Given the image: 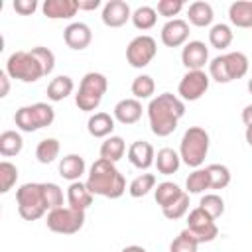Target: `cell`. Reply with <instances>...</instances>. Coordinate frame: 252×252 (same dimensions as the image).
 <instances>
[{"label":"cell","mask_w":252,"mask_h":252,"mask_svg":"<svg viewBox=\"0 0 252 252\" xmlns=\"http://www.w3.org/2000/svg\"><path fill=\"white\" fill-rule=\"evenodd\" d=\"M185 114V102L173 93H161L148 104L150 128L158 138H165L175 132L179 120Z\"/></svg>","instance_id":"cell-1"},{"label":"cell","mask_w":252,"mask_h":252,"mask_svg":"<svg viewBox=\"0 0 252 252\" xmlns=\"http://www.w3.org/2000/svg\"><path fill=\"white\" fill-rule=\"evenodd\" d=\"M87 187L91 189L93 195H100L106 199H118L124 195L126 191V179L124 175L118 171V167L108 161L98 158L91 169H89V177H87Z\"/></svg>","instance_id":"cell-2"},{"label":"cell","mask_w":252,"mask_h":252,"mask_svg":"<svg viewBox=\"0 0 252 252\" xmlns=\"http://www.w3.org/2000/svg\"><path fill=\"white\" fill-rule=\"evenodd\" d=\"M209 144H211V138H209V132L201 126H189L185 132H183V138H181V144H179V156H181V161L193 169L201 167L207 154H209Z\"/></svg>","instance_id":"cell-3"},{"label":"cell","mask_w":252,"mask_h":252,"mask_svg":"<svg viewBox=\"0 0 252 252\" xmlns=\"http://www.w3.org/2000/svg\"><path fill=\"white\" fill-rule=\"evenodd\" d=\"M248 73V57L242 51H228L217 55L209 63V77L217 83H230Z\"/></svg>","instance_id":"cell-4"},{"label":"cell","mask_w":252,"mask_h":252,"mask_svg":"<svg viewBox=\"0 0 252 252\" xmlns=\"http://www.w3.org/2000/svg\"><path fill=\"white\" fill-rule=\"evenodd\" d=\"M106 89H108V79L102 73H96V71L87 73L81 79L79 91L75 94L77 108L83 110V112L96 110L100 106V102H102V96L106 94Z\"/></svg>","instance_id":"cell-5"},{"label":"cell","mask_w":252,"mask_h":252,"mask_svg":"<svg viewBox=\"0 0 252 252\" xmlns=\"http://www.w3.org/2000/svg\"><path fill=\"white\" fill-rule=\"evenodd\" d=\"M10 79H18L22 83H35L41 77H45V71L41 67V63L37 61V57L30 51H14L8 61H6V69H4Z\"/></svg>","instance_id":"cell-6"},{"label":"cell","mask_w":252,"mask_h":252,"mask_svg":"<svg viewBox=\"0 0 252 252\" xmlns=\"http://www.w3.org/2000/svg\"><path fill=\"white\" fill-rule=\"evenodd\" d=\"M18 213L26 220H37L47 213L41 183H24L16 191Z\"/></svg>","instance_id":"cell-7"},{"label":"cell","mask_w":252,"mask_h":252,"mask_svg":"<svg viewBox=\"0 0 252 252\" xmlns=\"http://www.w3.org/2000/svg\"><path fill=\"white\" fill-rule=\"evenodd\" d=\"M55 120V110L47 102H33L28 106H20L14 114V122L22 132H35L39 128L51 126Z\"/></svg>","instance_id":"cell-8"},{"label":"cell","mask_w":252,"mask_h":252,"mask_svg":"<svg viewBox=\"0 0 252 252\" xmlns=\"http://www.w3.org/2000/svg\"><path fill=\"white\" fill-rule=\"evenodd\" d=\"M45 224L51 232L57 234H75L85 224V211H77L71 207H59L47 213Z\"/></svg>","instance_id":"cell-9"},{"label":"cell","mask_w":252,"mask_h":252,"mask_svg":"<svg viewBox=\"0 0 252 252\" xmlns=\"http://www.w3.org/2000/svg\"><path fill=\"white\" fill-rule=\"evenodd\" d=\"M185 230H187L199 244H203V242H213V240L219 236V226H217L215 219H211L201 207L189 211Z\"/></svg>","instance_id":"cell-10"},{"label":"cell","mask_w":252,"mask_h":252,"mask_svg":"<svg viewBox=\"0 0 252 252\" xmlns=\"http://www.w3.org/2000/svg\"><path fill=\"white\" fill-rule=\"evenodd\" d=\"M158 53V43L152 35H136L128 47H126V61L130 63V67L134 69H142V67H148L152 63V59L156 57Z\"/></svg>","instance_id":"cell-11"},{"label":"cell","mask_w":252,"mask_h":252,"mask_svg":"<svg viewBox=\"0 0 252 252\" xmlns=\"http://www.w3.org/2000/svg\"><path fill=\"white\" fill-rule=\"evenodd\" d=\"M209 81L211 77L205 71H187L177 87V94L183 102H193L199 100L207 91H209Z\"/></svg>","instance_id":"cell-12"},{"label":"cell","mask_w":252,"mask_h":252,"mask_svg":"<svg viewBox=\"0 0 252 252\" xmlns=\"http://www.w3.org/2000/svg\"><path fill=\"white\" fill-rule=\"evenodd\" d=\"M181 63L187 71H203L209 63V47L199 39L187 41L181 49Z\"/></svg>","instance_id":"cell-13"},{"label":"cell","mask_w":252,"mask_h":252,"mask_svg":"<svg viewBox=\"0 0 252 252\" xmlns=\"http://www.w3.org/2000/svg\"><path fill=\"white\" fill-rule=\"evenodd\" d=\"M159 37H161V43L165 47H181L189 39V24L181 18L167 20L161 28Z\"/></svg>","instance_id":"cell-14"},{"label":"cell","mask_w":252,"mask_h":252,"mask_svg":"<svg viewBox=\"0 0 252 252\" xmlns=\"http://www.w3.org/2000/svg\"><path fill=\"white\" fill-rule=\"evenodd\" d=\"M100 18L106 28H120L128 20H132V10H130L128 2H124V0H108L102 6Z\"/></svg>","instance_id":"cell-15"},{"label":"cell","mask_w":252,"mask_h":252,"mask_svg":"<svg viewBox=\"0 0 252 252\" xmlns=\"http://www.w3.org/2000/svg\"><path fill=\"white\" fill-rule=\"evenodd\" d=\"M63 39L67 43V47L81 51L87 49L93 41V32L85 22H73L63 30Z\"/></svg>","instance_id":"cell-16"},{"label":"cell","mask_w":252,"mask_h":252,"mask_svg":"<svg viewBox=\"0 0 252 252\" xmlns=\"http://www.w3.org/2000/svg\"><path fill=\"white\" fill-rule=\"evenodd\" d=\"M128 159L138 169H148L156 163V152L154 146L146 140H136L128 148Z\"/></svg>","instance_id":"cell-17"},{"label":"cell","mask_w":252,"mask_h":252,"mask_svg":"<svg viewBox=\"0 0 252 252\" xmlns=\"http://www.w3.org/2000/svg\"><path fill=\"white\" fill-rule=\"evenodd\" d=\"M142 102L138 98H122L116 102L114 110H112V116L114 120H118L120 124H136L140 118H142Z\"/></svg>","instance_id":"cell-18"},{"label":"cell","mask_w":252,"mask_h":252,"mask_svg":"<svg viewBox=\"0 0 252 252\" xmlns=\"http://www.w3.org/2000/svg\"><path fill=\"white\" fill-rule=\"evenodd\" d=\"M41 12L49 20H69L79 12V6L77 0H45Z\"/></svg>","instance_id":"cell-19"},{"label":"cell","mask_w":252,"mask_h":252,"mask_svg":"<svg viewBox=\"0 0 252 252\" xmlns=\"http://www.w3.org/2000/svg\"><path fill=\"white\" fill-rule=\"evenodd\" d=\"M93 193L91 189L87 187V183L83 181H73L69 187H67V205L71 209H77V211H87L91 205H93Z\"/></svg>","instance_id":"cell-20"},{"label":"cell","mask_w":252,"mask_h":252,"mask_svg":"<svg viewBox=\"0 0 252 252\" xmlns=\"http://www.w3.org/2000/svg\"><path fill=\"white\" fill-rule=\"evenodd\" d=\"M85 169H87V163L79 154H67L59 161V175L71 183L81 181V175L85 173Z\"/></svg>","instance_id":"cell-21"},{"label":"cell","mask_w":252,"mask_h":252,"mask_svg":"<svg viewBox=\"0 0 252 252\" xmlns=\"http://www.w3.org/2000/svg\"><path fill=\"white\" fill-rule=\"evenodd\" d=\"M87 130L93 138H108L114 130V116L108 112H94L87 120Z\"/></svg>","instance_id":"cell-22"},{"label":"cell","mask_w":252,"mask_h":252,"mask_svg":"<svg viewBox=\"0 0 252 252\" xmlns=\"http://www.w3.org/2000/svg\"><path fill=\"white\" fill-rule=\"evenodd\" d=\"M228 20L236 28H252V0H236L228 6Z\"/></svg>","instance_id":"cell-23"},{"label":"cell","mask_w":252,"mask_h":252,"mask_svg":"<svg viewBox=\"0 0 252 252\" xmlns=\"http://www.w3.org/2000/svg\"><path fill=\"white\" fill-rule=\"evenodd\" d=\"M187 18H189V24L197 26V28H207L213 24V18H215V12H213V6L209 2H203V0H197L193 4H189L187 8Z\"/></svg>","instance_id":"cell-24"},{"label":"cell","mask_w":252,"mask_h":252,"mask_svg":"<svg viewBox=\"0 0 252 252\" xmlns=\"http://www.w3.org/2000/svg\"><path fill=\"white\" fill-rule=\"evenodd\" d=\"M181 165V156L173 148H161L156 156V167L161 175H171L179 169Z\"/></svg>","instance_id":"cell-25"},{"label":"cell","mask_w":252,"mask_h":252,"mask_svg":"<svg viewBox=\"0 0 252 252\" xmlns=\"http://www.w3.org/2000/svg\"><path fill=\"white\" fill-rule=\"evenodd\" d=\"M75 89V83L69 75H59L55 79H51V83L47 85V98L51 102H59L63 98H67Z\"/></svg>","instance_id":"cell-26"},{"label":"cell","mask_w":252,"mask_h":252,"mask_svg":"<svg viewBox=\"0 0 252 252\" xmlns=\"http://www.w3.org/2000/svg\"><path fill=\"white\" fill-rule=\"evenodd\" d=\"M124 152H126V142H124L122 136H108V138H104V142L100 144V150H98L100 158L108 159L112 163L122 159Z\"/></svg>","instance_id":"cell-27"},{"label":"cell","mask_w":252,"mask_h":252,"mask_svg":"<svg viewBox=\"0 0 252 252\" xmlns=\"http://www.w3.org/2000/svg\"><path fill=\"white\" fill-rule=\"evenodd\" d=\"M183 193H185V191L179 189V185L173 183V181H161V183H158V187L154 189L156 203H158L161 209L167 207V205H171L173 201H177Z\"/></svg>","instance_id":"cell-28"},{"label":"cell","mask_w":252,"mask_h":252,"mask_svg":"<svg viewBox=\"0 0 252 252\" xmlns=\"http://www.w3.org/2000/svg\"><path fill=\"white\" fill-rule=\"evenodd\" d=\"M24 148V138L20 132L16 130H4L0 134V154L4 158H12V156H18Z\"/></svg>","instance_id":"cell-29"},{"label":"cell","mask_w":252,"mask_h":252,"mask_svg":"<svg viewBox=\"0 0 252 252\" xmlns=\"http://www.w3.org/2000/svg\"><path fill=\"white\" fill-rule=\"evenodd\" d=\"M185 189L191 195H199L205 189H211V181H209V171L207 167H197L189 173V177L185 179Z\"/></svg>","instance_id":"cell-30"},{"label":"cell","mask_w":252,"mask_h":252,"mask_svg":"<svg viewBox=\"0 0 252 252\" xmlns=\"http://www.w3.org/2000/svg\"><path fill=\"white\" fill-rule=\"evenodd\" d=\"M234 39V33L228 24H215L209 32V43L215 49H226Z\"/></svg>","instance_id":"cell-31"},{"label":"cell","mask_w":252,"mask_h":252,"mask_svg":"<svg viewBox=\"0 0 252 252\" xmlns=\"http://www.w3.org/2000/svg\"><path fill=\"white\" fill-rule=\"evenodd\" d=\"M59 150H61L59 140H55V138H43L37 144V148H35V158H37L39 163H45L47 165V163H51V161H55L59 158Z\"/></svg>","instance_id":"cell-32"},{"label":"cell","mask_w":252,"mask_h":252,"mask_svg":"<svg viewBox=\"0 0 252 252\" xmlns=\"http://www.w3.org/2000/svg\"><path fill=\"white\" fill-rule=\"evenodd\" d=\"M156 22H158V12L152 6H140L132 12V24H134V28H138L142 32L152 30L156 26Z\"/></svg>","instance_id":"cell-33"},{"label":"cell","mask_w":252,"mask_h":252,"mask_svg":"<svg viewBox=\"0 0 252 252\" xmlns=\"http://www.w3.org/2000/svg\"><path fill=\"white\" fill-rule=\"evenodd\" d=\"M152 189H156V175L154 173H140L138 177L132 179V183L128 187V193L134 199H140V197L148 195Z\"/></svg>","instance_id":"cell-34"},{"label":"cell","mask_w":252,"mask_h":252,"mask_svg":"<svg viewBox=\"0 0 252 252\" xmlns=\"http://www.w3.org/2000/svg\"><path fill=\"white\" fill-rule=\"evenodd\" d=\"M134 98L138 100H144V98H152V94L156 93V83L150 75H138L134 81H132V87H130Z\"/></svg>","instance_id":"cell-35"},{"label":"cell","mask_w":252,"mask_h":252,"mask_svg":"<svg viewBox=\"0 0 252 252\" xmlns=\"http://www.w3.org/2000/svg\"><path fill=\"white\" fill-rule=\"evenodd\" d=\"M209 171V181H211V189H224L230 183V169L222 163H211L207 165Z\"/></svg>","instance_id":"cell-36"},{"label":"cell","mask_w":252,"mask_h":252,"mask_svg":"<svg viewBox=\"0 0 252 252\" xmlns=\"http://www.w3.org/2000/svg\"><path fill=\"white\" fill-rule=\"evenodd\" d=\"M18 175H20V171L12 161H8V159L0 161V193H8L16 185Z\"/></svg>","instance_id":"cell-37"},{"label":"cell","mask_w":252,"mask_h":252,"mask_svg":"<svg viewBox=\"0 0 252 252\" xmlns=\"http://www.w3.org/2000/svg\"><path fill=\"white\" fill-rule=\"evenodd\" d=\"M199 207H201L211 219H219V217L224 213V201H222V197L217 195V193H207V195H203L201 201H199Z\"/></svg>","instance_id":"cell-38"},{"label":"cell","mask_w":252,"mask_h":252,"mask_svg":"<svg viewBox=\"0 0 252 252\" xmlns=\"http://www.w3.org/2000/svg\"><path fill=\"white\" fill-rule=\"evenodd\" d=\"M41 189H43V199H45L47 213L63 207V189L57 183H41Z\"/></svg>","instance_id":"cell-39"},{"label":"cell","mask_w":252,"mask_h":252,"mask_svg":"<svg viewBox=\"0 0 252 252\" xmlns=\"http://www.w3.org/2000/svg\"><path fill=\"white\" fill-rule=\"evenodd\" d=\"M187 211H189V193H187V191H185L177 201H173L171 205H167V207L161 209L163 217L169 219V220H177V219L185 217Z\"/></svg>","instance_id":"cell-40"},{"label":"cell","mask_w":252,"mask_h":252,"mask_svg":"<svg viewBox=\"0 0 252 252\" xmlns=\"http://www.w3.org/2000/svg\"><path fill=\"white\" fill-rule=\"evenodd\" d=\"M199 248V242L183 228L169 244V252H197Z\"/></svg>","instance_id":"cell-41"},{"label":"cell","mask_w":252,"mask_h":252,"mask_svg":"<svg viewBox=\"0 0 252 252\" xmlns=\"http://www.w3.org/2000/svg\"><path fill=\"white\" fill-rule=\"evenodd\" d=\"M32 53H33V55L37 57V61L41 63L45 75H49V73L53 71V67H55V55H53V51H51L49 47L37 45V47H32Z\"/></svg>","instance_id":"cell-42"},{"label":"cell","mask_w":252,"mask_h":252,"mask_svg":"<svg viewBox=\"0 0 252 252\" xmlns=\"http://www.w3.org/2000/svg\"><path fill=\"white\" fill-rule=\"evenodd\" d=\"M183 10V2L181 0H159L156 6V12L159 16H165L169 20H173V16H177Z\"/></svg>","instance_id":"cell-43"},{"label":"cell","mask_w":252,"mask_h":252,"mask_svg":"<svg viewBox=\"0 0 252 252\" xmlns=\"http://www.w3.org/2000/svg\"><path fill=\"white\" fill-rule=\"evenodd\" d=\"M14 10L18 12V14H22V16H30V14H33L35 10H37V2L35 0H14Z\"/></svg>","instance_id":"cell-44"},{"label":"cell","mask_w":252,"mask_h":252,"mask_svg":"<svg viewBox=\"0 0 252 252\" xmlns=\"http://www.w3.org/2000/svg\"><path fill=\"white\" fill-rule=\"evenodd\" d=\"M79 10H96L100 6V0H77Z\"/></svg>","instance_id":"cell-45"},{"label":"cell","mask_w":252,"mask_h":252,"mask_svg":"<svg viewBox=\"0 0 252 252\" xmlns=\"http://www.w3.org/2000/svg\"><path fill=\"white\" fill-rule=\"evenodd\" d=\"M0 83H2V91H0V96H6L10 93V75L6 71H0Z\"/></svg>","instance_id":"cell-46"},{"label":"cell","mask_w":252,"mask_h":252,"mask_svg":"<svg viewBox=\"0 0 252 252\" xmlns=\"http://www.w3.org/2000/svg\"><path fill=\"white\" fill-rule=\"evenodd\" d=\"M242 122L246 126H252V104L244 106V110H242Z\"/></svg>","instance_id":"cell-47"},{"label":"cell","mask_w":252,"mask_h":252,"mask_svg":"<svg viewBox=\"0 0 252 252\" xmlns=\"http://www.w3.org/2000/svg\"><path fill=\"white\" fill-rule=\"evenodd\" d=\"M120 252H146V248H142L138 244H130V246H124Z\"/></svg>","instance_id":"cell-48"},{"label":"cell","mask_w":252,"mask_h":252,"mask_svg":"<svg viewBox=\"0 0 252 252\" xmlns=\"http://www.w3.org/2000/svg\"><path fill=\"white\" fill-rule=\"evenodd\" d=\"M244 138L248 142V146L252 148V126H246V132H244Z\"/></svg>","instance_id":"cell-49"},{"label":"cell","mask_w":252,"mask_h":252,"mask_svg":"<svg viewBox=\"0 0 252 252\" xmlns=\"http://www.w3.org/2000/svg\"><path fill=\"white\" fill-rule=\"evenodd\" d=\"M246 87H248V93H250V94H252V77H250V79H248V85H246Z\"/></svg>","instance_id":"cell-50"}]
</instances>
